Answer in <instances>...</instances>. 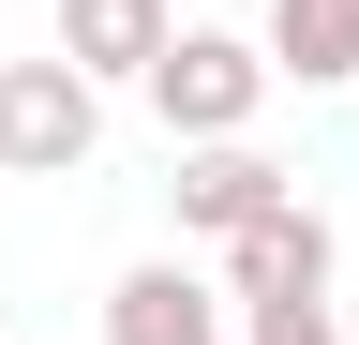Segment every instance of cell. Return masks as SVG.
Listing matches in <instances>:
<instances>
[{"instance_id":"obj_1","label":"cell","mask_w":359,"mask_h":345,"mask_svg":"<svg viewBox=\"0 0 359 345\" xmlns=\"http://www.w3.org/2000/svg\"><path fill=\"white\" fill-rule=\"evenodd\" d=\"M135 91H150L165 150H210V136H255V105L285 91V75H269V46H240V30H180Z\"/></svg>"},{"instance_id":"obj_2","label":"cell","mask_w":359,"mask_h":345,"mask_svg":"<svg viewBox=\"0 0 359 345\" xmlns=\"http://www.w3.org/2000/svg\"><path fill=\"white\" fill-rule=\"evenodd\" d=\"M105 150V91L45 46V60H0V181H75Z\"/></svg>"},{"instance_id":"obj_3","label":"cell","mask_w":359,"mask_h":345,"mask_svg":"<svg viewBox=\"0 0 359 345\" xmlns=\"http://www.w3.org/2000/svg\"><path fill=\"white\" fill-rule=\"evenodd\" d=\"M224 255V300H240V315H269V300H330V210H314V195H285V210H255V226L240 240H210Z\"/></svg>"},{"instance_id":"obj_4","label":"cell","mask_w":359,"mask_h":345,"mask_svg":"<svg viewBox=\"0 0 359 345\" xmlns=\"http://www.w3.org/2000/svg\"><path fill=\"white\" fill-rule=\"evenodd\" d=\"M105 345H240V300L210 271H180V255H135L105 285Z\"/></svg>"},{"instance_id":"obj_5","label":"cell","mask_w":359,"mask_h":345,"mask_svg":"<svg viewBox=\"0 0 359 345\" xmlns=\"http://www.w3.org/2000/svg\"><path fill=\"white\" fill-rule=\"evenodd\" d=\"M165 195H180V226H195V240H240L255 210H285L299 181H285L255 136H210V150H180V181H165Z\"/></svg>"},{"instance_id":"obj_6","label":"cell","mask_w":359,"mask_h":345,"mask_svg":"<svg viewBox=\"0 0 359 345\" xmlns=\"http://www.w3.org/2000/svg\"><path fill=\"white\" fill-rule=\"evenodd\" d=\"M180 46V0H60V60L90 91H120V75H150Z\"/></svg>"},{"instance_id":"obj_7","label":"cell","mask_w":359,"mask_h":345,"mask_svg":"<svg viewBox=\"0 0 359 345\" xmlns=\"http://www.w3.org/2000/svg\"><path fill=\"white\" fill-rule=\"evenodd\" d=\"M269 75L359 91V0H269Z\"/></svg>"},{"instance_id":"obj_8","label":"cell","mask_w":359,"mask_h":345,"mask_svg":"<svg viewBox=\"0 0 359 345\" xmlns=\"http://www.w3.org/2000/svg\"><path fill=\"white\" fill-rule=\"evenodd\" d=\"M240 345H344L330 300H269V315H240Z\"/></svg>"}]
</instances>
